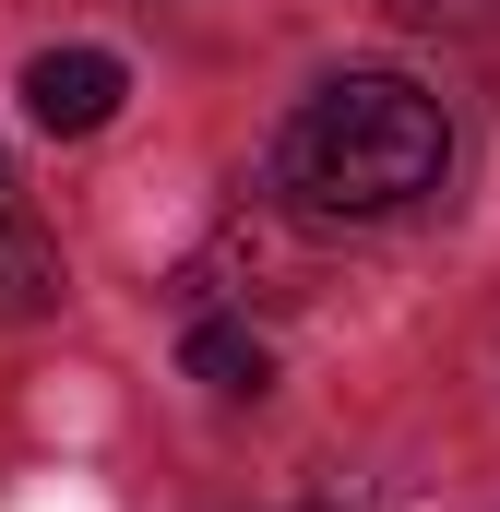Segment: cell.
Masks as SVG:
<instances>
[{
    "instance_id": "1",
    "label": "cell",
    "mask_w": 500,
    "mask_h": 512,
    "mask_svg": "<svg viewBox=\"0 0 500 512\" xmlns=\"http://www.w3.org/2000/svg\"><path fill=\"white\" fill-rule=\"evenodd\" d=\"M441 167H453V120L405 72H334L274 143V179L310 215H405L417 191H441Z\"/></svg>"
},
{
    "instance_id": "4",
    "label": "cell",
    "mask_w": 500,
    "mask_h": 512,
    "mask_svg": "<svg viewBox=\"0 0 500 512\" xmlns=\"http://www.w3.org/2000/svg\"><path fill=\"white\" fill-rule=\"evenodd\" d=\"M179 370L203 393H262L274 382V346L250 334V322H191V346H179Z\"/></svg>"
},
{
    "instance_id": "3",
    "label": "cell",
    "mask_w": 500,
    "mask_h": 512,
    "mask_svg": "<svg viewBox=\"0 0 500 512\" xmlns=\"http://www.w3.org/2000/svg\"><path fill=\"white\" fill-rule=\"evenodd\" d=\"M48 298H60V251H48V227H36V203L0 155V322H36Z\"/></svg>"
},
{
    "instance_id": "2",
    "label": "cell",
    "mask_w": 500,
    "mask_h": 512,
    "mask_svg": "<svg viewBox=\"0 0 500 512\" xmlns=\"http://www.w3.org/2000/svg\"><path fill=\"white\" fill-rule=\"evenodd\" d=\"M120 96H131V72L108 60V48H48V60L24 72V120L60 131V143L108 131V120H120Z\"/></svg>"
}]
</instances>
